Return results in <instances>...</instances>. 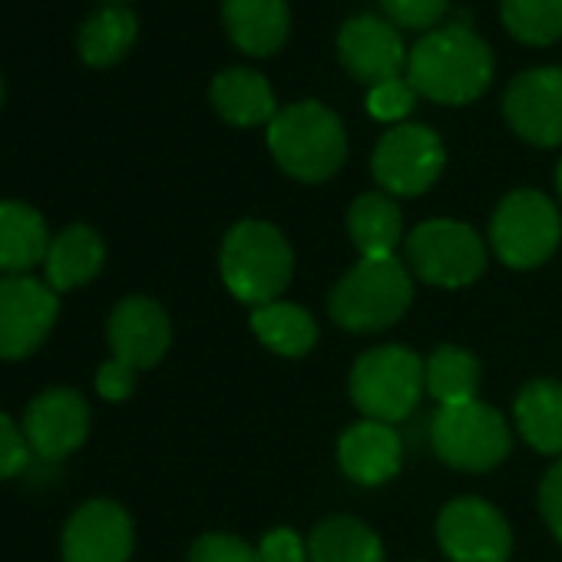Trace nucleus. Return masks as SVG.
<instances>
[{
  "mask_svg": "<svg viewBox=\"0 0 562 562\" xmlns=\"http://www.w3.org/2000/svg\"><path fill=\"white\" fill-rule=\"evenodd\" d=\"M493 50L490 44L467 24H440L427 31L407 50L404 77L417 90L440 106H467L480 100L493 83Z\"/></svg>",
  "mask_w": 562,
  "mask_h": 562,
  "instance_id": "obj_1",
  "label": "nucleus"
},
{
  "mask_svg": "<svg viewBox=\"0 0 562 562\" xmlns=\"http://www.w3.org/2000/svg\"><path fill=\"white\" fill-rule=\"evenodd\" d=\"M268 149L292 179L325 182L348 159V133L331 106L302 100L278 110L268 123Z\"/></svg>",
  "mask_w": 562,
  "mask_h": 562,
  "instance_id": "obj_2",
  "label": "nucleus"
},
{
  "mask_svg": "<svg viewBox=\"0 0 562 562\" xmlns=\"http://www.w3.org/2000/svg\"><path fill=\"white\" fill-rule=\"evenodd\" d=\"M295 271L292 245L274 225L245 218L222 241V278L228 292L248 305H271L289 289Z\"/></svg>",
  "mask_w": 562,
  "mask_h": 562,
  "instance_id": "obj_3",
  "label": "nucleus"
},
{
  "mask_svg": "<svg viewBox=\"0 0 562 562\" xmlns=\"http://www.w3.org/2000/svg\"><path fill=\"white\" fill-rule=\"evenodd\" d=\"M411 274L394 255L361 258L335 285L328 312L345 331L374 335L401 322V315L411 308Z\"/></svg>",
  "mask_w": 562,
  "mask_h": 562,
  "instance_id": "obj_4",
  "label": "nucleus"
},
{
  "mask_svg": "<svg viewBox=\"0 0 562 562\" xmlns=\"http://www.w3.org/2000/svg\"><path fill=\"white\" fill-rule=\"evenodd\" d=\"M427 387V364L401 345L374 348L351 371V401L368 420L397 424L414 414Z\"/></svg>",
  "mask_w": 562,
  "mask_h": 562,
  "instance_id": "obj_5",
  "label": "nucleus"
},
{
  "mask_svg": "<svg viewBox=\"0 0 562 562\" xmlns=\"http://www.w3.org/2000/svg\"><path fill=\"white\" fill-rule=\"evenodd\" d=\"M430 443L443 463H450L457 470L483 473L506 460L509 427L493 407H486L480 401H467V404L440 407L434 414Z\"/></svg>",
  "mask_w": 562,
  "mask_h": 562,
  "instance_id": "obj_6",
  "label": "nucleus"
},
{
  "mask_svg": "<svg viewBox=\"0 0 562 562\" xmlns=\"http://www.w3.org/2000/svg\"><path fill=\"white\" fill-rule=\"evenodd\" d=\"M562 225L549 195L536 189L509 192L490 222V241L509 268H536L559 245Z\"/></svg>",
  "mask_w": 562,
  "mask_h": 562,
  "instance_id": "obj_7",
  "label": "nucleus"
},
{
  "mask_svg": "<svg viewBox=\"0 0 562 562\" xmlns=\"http://www.w3.org/2000/svg\"><path fill=\"white\" fill-rule=\"evenodd\" d=\"M407 258L414 271L440 289H463L486 268V248L480 235L453 218H434L407 235Z\"/></svg>",
  "mask_w": 562,
  "mask_h": 562,
  "instance_id": "obj_8",
  "label": "nucleus"
},
{
  "mask_svg": "<svg viewBox=\"0 0 562 562\" xmlns=\"http://www.w3.org/2000/svg\"><path fill=\"white\" fill-rule=\"evenodd\" d=\"M443 162V139L430 126L397 123L378 139L371 172L387 195H420L440 179Z\"/></svg>",
  "mask_w": 562,
  "mask_h": 562,
  "instance_id": "obj_9",
  "label": "nucleus"
},
{
  "mask_svg": "<svg viewBox=\"0 0 562 562\" xmlns=\"http://www.w3.org/2000/svg\"><path fill=\"white\" fill-rule=\"evenodd\" d=\"M60 315V295L34 274H0V361L31 358Z\"/></svg>",
  "mask_w": 562,
  "mask_h": 562,
  "instance_id": "obj_10",
  "label": "nucleus"
},
{
  "mask_svg": "<svg viewBox=\"0 0 562 562\" xmlns=\"http://www.w3.org/2000/svg\"><path fill=\"white\" fill-rule=\"evenodd\" d=\"M503 116L519 139L542 149L562 146V67H529L513 77Z\"/></svg>",
  "mask_w": 562,
  "mask_h": 562,
  "instance_id": "obj_11",
  "label": "nucleus"
},
{
  "mask_svg": "<svg viewBox=\"0 0 562 562\" xmlns=\"http://www.w3.org/2000/svg\"><path fill=\"white\" fill-rule=\"evenodd\" d=\"M437 536L453 562H509V526L486 499L463 496L447 503L437 519Z\"/></svg>",
  "mask_w": 562,
  "mask_h": 562,
  "instance_id": "obj_12",
  "label": "nucleus"
},
{
  "mask_svg": "<svg viewBox=\"0 0 562 562\" xmlns=\"http://www.w3.org/2000/svg\"><path fill=\"white\" fill-rule=\"evenodd\" d=\"M338 60L358 83L371 90L384 80L404 77L407 44L387 18L355 14L338 31Z\"/></svg>",
  "mask_w": 562,
  "mask_h": 562,
  "instance_id": "obj_13",
  "label": "nucleus"
},
{
  "mask_svg": "<svg viewBox=\"0 0 562 562\" xmlns=\"http://www.w3.org/2000/svg\"><path fill=\"white\" fill-rule=\"evenodd\" d=\"M21 427H24L31 453L37 460L54 463L83 447V440L90 434V407H87L83 394H77L70 387H54L31 401Z\"/></svg>",
  "mask_w": 562,
  "mask_h": 562,
  "instance_id": "obj_14",
  "label": "nucleus"
},
{
  "mask_svg": "<svg viewBox=\"0 0 562 562\" xmlns=\"http://www.w3.org/2000/svg\"><path fill=\"white\" fill-rule=\"evenodd\" d=\"M64 562H130L133 519L113 499L83 503L64 526Z\"/></svg>",
  "mask_w": 562,
  "mask_h": 562,
  "instance_id": "obj_15",
  "label": "nucleus"
},
{
  "mask_svg": "<svg viewBox=\"0 0 562 562\" xmlns=\"http://www.w3.org/2000/svg\"><path fill=\"white\" fill-rule=\"evenodd\" d=\"M106 338H110L116 361H123L136 371H146L166 358V351L172 345V325L159 302H153L146 295H133L113 308Z\"/></svg>",
  "mask_w": 562,
  "mask_h": 562,
  "instance_id": "obj_16",
  "label": "nucleus"
},
{
  "mask_svg": "<svg viewBox=\"0 0 562 562\" xmlns=\"http://www.w3.org/2000/svg\"><path fill=\"white\" fill-rule=\"evenodd\" d=\"M222 27L248 57H274L292 34L289 0H222Z\"/></svg>",
  "mask_w": 562,
  "mask_h": 562,
  "instance_id": "obj_17",
  "label": "nucleus"
},
{
  "mask_svg": "<svg viewBox=\"0 0 562 562\" xmlns=\"http://www.w3.org/2000/svg\"><path fill=\"white\" fill-rule=\"evenodd\" d=\"M338 460L355 483L364 486L387 483L401 470V437L391 424L361 420L341 434Z\"/></svg>",
  "mask_w": 562,
  "mask_h": 562,
  "instance_id": "obj_18",
  "label": "nucleus"
},
{
  "mask_svg": "<svg viewBox=\"0 0 562 562\" xmlns=\"http://www.w3.org/2000/svg\"><path fill=\"white\" fill-rule=\"evenodd\" d=\"M209 100L212 110L232 123V126H268L278 116V100L274 90L268 83V77H261L258 70L248 67H228L222 74H215L212 87H209Z\"/></svg>",
  "mask_w": 562,
  "mask_h": 562,
  "instance_id": "obj_19",
  "label": "nucleus"
},
{
  "mask_svg": "<svg viewBox=\"0 0 562 562\" xmlns=\"http://www.w3.org/2000/svg\"><path fill=\"white\" fill-rule=\"evenodd\" d=\"M50 232L44 215L27 202H0V274H31L47 261Z\"/></svg>",
  "mask_w": 562,
  "mask_h": 562,
  "instance_id": "obj_20",
  "label": "nucleus"
},
{
  "mask_svg": "<svg viewBox=\"0 0 562 562\" xmlns=\"http://www.w3.org/2000/svg\"><path fill=\"white\" fill-rule=\"evenodd\" d=\"M103 258H106L103 238L90 225H70L50 241V251L44 261V281L57 295L74 292L100 274Z\"/></svg>",
  "mask_w": 562,
  "mask_h": 562,
  "instance_id": "obj_21",
  "label": "nucleus"
},
{
  "mask_svg": "<svg viewBox=\"0 0 562 562\" xmlns=\"http://www.w3.org/2000/svg\"><path fill=\"white\" fill-rule=\"evenodd\" d=\"M348 232L361 258H387L401 245V232H404L401 205L387 192H364L355 199L348 212Z\"/></svg>",
  "mask_w": 562,
  "mask_h": 562,
  "instance_id": "obj_22",
  "label": "nucleus"
},
{
  "mask_svg": "<svg viewBox=\"0 0 562 562\" xmlns=\"http://www.w3.org/2000/svg\"><path fill=\"white\" fill-rule=\"evenodd\" d=\"M136 34H139L136 14L123 4H110L83 21V27L77 34V50H80L83 64L103 70V67L120 64L133 50Z\"/></svg>",
  "mask_w": 562,
  "mask_h": 562,
  "instance_id": "obj_23",
  "label": "nucleus"
},
{
  "mask_svg": "<svg viewBox=\"0 0 562 562\" xmlns=\"http://www.w3.org/2000/svg\"><path fill=\"white\" fill-rule=\"evenodd\" d=\"M516 427L539 453H562V384L532 381L516 397Z\"/></svg>",
  "mask_w": 562,
  "mask_h": 562,
  "instance_id": "obj_24",
  "label": "nucleus"
},
{
  "mask_svg": "<svg viewBox=\"0 0 562 562\" xmlns=\"http://www.w3.org/2000/svg\"><path fill=\"white\" fill-rule=\"evenodd\" d=\"M308 562H384V546L361 519L331 516L315 526Z\"/></svg>",
  "mask_w": 562,
  "mask_h": 562,
  "instance_id": "obj_25",
  "label": "nucleus"
},
{
  "mask_svg": "<svg viewBox=\"0 0 562 562\" xmlns=\"http://www.w3.org/2000/svg\"><path fill=\"white\" fill-rule=\"evenodd\" d=\"M251 331L261 338V345H268L281 358H302L318 341L315 318L305 308L289 305V302L258 305L251 312Z\"/></svg>",
  "mask_w": 562,
  "mask_h": 562,
  "instance_id": "obj_26",
  "label": "nucleus"
},
{
  "mask_svg": "<svg viewBox=\"0 0 562 562\" xmlns=\"http://www.w3.org/2000/svg\"><path fill=\"white\" fill-rule=\"evenodd\" d=\"M427 391L440 407L476 401L480 391V361L453 345H443L427 361Z\"/></svg>",
  "mask_w": 562,
  "mask_h": 562,
  "instance_id": "obj_27",
  "label": "nucleus"
},
{
  "mask_svg": "<svg viewBox=\"0 0 562 562\" xmlns=\"http://www.w3.org/2000/svg\"><path fill=\"white\" fill-rule=\"evenodd\" d=\"M499 21L522 47H549L562 37V0H499Z\"/></svg>",
  "mask_w": 562,
  "mask_h": 562,
  "instance_id": "obj_28",
  "label": "nucleus"
},
{
  "mask_svg": "<svg viewBox=\"0 0 562 562\" xmlns=\"http://www.w3.org/2000/svg\"><path fill=\"white\" fill-rule=\"evenodd\" d=\"M414 106H417V90L411 87L407 77H394L368 90V113L381 123L397 126L414 113Z\"/></svg>",
  "mask_w": 562,
  "mask_h": 562,
  "instance_id": "obj_29",
  "label": "nucleus"
},
{
  "mask_svg": "<svg viewBox=\"0 0 562 562\" xmlns=\"http://www.w3.org/2000/svg\"><path fill=\"white\" fill-rule=\"evenodd\" d=\"M447 8L450 0H381V11L397 31H434Z\"/></svg>",
  "mask_w": 562,
  "mask_h": 562,
  "instance_id": "obj_30",
  "label": "nucleus"
},
{
  "mask_svg": "<svg viewBox=\"0 0 562 562\" xmlns=\"http://www.w3.org/2000/svg\"><path fill=\"white\" fill-rule=\"evenodd\" d=\"M189 562H261V559H258V549H251L238 536L209 532V536L195 539Z\"/></svg>",
  "mask_w": 562,
  "mask_h": 562,
  "instance_id": "obj_31",
  "label": "nucleus"
},
{
  "mask_svg": "<svg viewBox=\"0 0 562 562\" xmlns=\"http://www.w3.org/2000/svg\"><path fill=\"white\" fill-rule=\"evenodd\" d=\"M31 447L24 437V427H18L4 411H0V483L24 473V467L31 463Z\"/></svg>",
  "mask_w": 562,
  "mask_h": 562,
  "instance_id": "obj_32",
  "label": "nucleus"
},
{
  "mask_svg": "<svg viewBox=\"0 0 562 562\" xmlns=\"http://www.w3.org/2000/svg\"><path fill=\"white\" fill-rule=\"evenodd\" d=\"M261 562H308V546L292 529H271L258 542Z\"/></svg>",
  "mask_w": 562,
  "mask_h": 562,
  "instance_id": "obj_33",
  "label": "nucleus"
},
{
  "mask_svg": "<svg viewBox=\"0 0 562 562\" xmlns=\"http://www.w3.org/2000/svg\"><path fill=\"white\" fill-rule=\"evenodd\" d=\"M136 368H130V364H123V361H106L103 368H100V374H97V394L103 397V401H113V404H120V401H126L133 391H136Z\"/></svg>",
  "mask_w": 562,
  "mask_h": 562,
  "instance_id": "obj_34",
  "label": "nucleus"
},
{
  "mask_svg": "<svg viewBox=\"0 0 562 562\" xmlns=\"http://www.w3.org/2000/svg\"><path fill=\"white\" fill-rule=\"evenodd\" d=\"M539 509L549 522V529L562 539V460L546 473L539 490Z\"/></svg>",
  "mask_w": 562,
  "mask_h": 562,
  "instance_id": "obj_35",
  "label": "nucleus"
},
{
  "mask_svg": "<svg viewBox=\"0 0 562 562\" xmlns=\"http://www.w3.org/2000/svg\"><path fill=\"white\" fill-rule=\"evenodd\" d=\"M555 186H559V195H562V159H559V169H555Z\"/></svg>",
  "mask_w": 562,
  "mask_h": 562,
  "instance_id": "obj_36",
  "label": "nucleus"
},
{
  "mask_svg": "<svg viewBox=\"0 0 562 562\" xmlns=\"http://www.w3.org/2000/svg\"><path fill=\"white\" fill-rule=\"evenodd\" d=\"M0 103H4V87H0Z\"/></svg>",
  "mask_w": 562,
  "mask_h": 562,
  "instance_id": "obj_37",
  "label": "nucleus"
},
{
  "mask_svg": "<svg viewBox=\"0 0 562 562\" xmlns=\"http://www.w3.org/2000/svg\"><path fill=\"white\" fill-rule=\"evenodd\" d=\"M116 4H123V0H116Z\"/></svg>",
  "mask_w": 562,
  "mask_h": 562,
  "instance_id": "obj_38",
  "label": "nucleus"
}]
</instances>
